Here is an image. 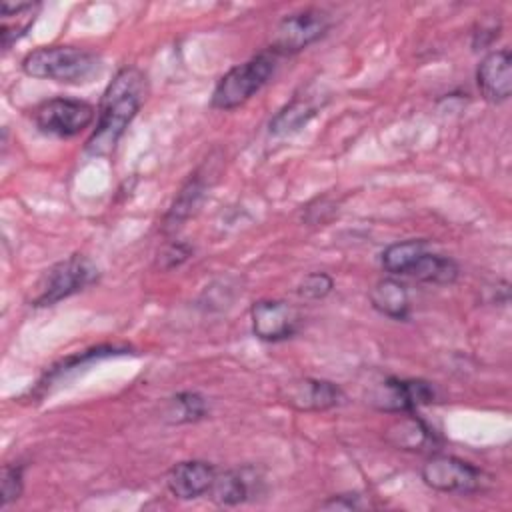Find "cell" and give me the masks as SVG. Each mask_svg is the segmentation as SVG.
I'll list each match as a JSON object with an SVG mask.
<instances>
[{
  "label": "cell",
  "mask_w": 512,
  "mask_h": 512,
  "mask_svg": "<svg viewBox=\"0 0 512 512\" xmlns=\"http://www.w3.org/2000/svg\"><path fill=\"white\" fill-rule=\"evenodd\" d=\"M94 114V106H90L88 102L58 96L42 102L34 110V122L44 134L68 138L80 134L86 126H90Z\"/></svg>",
  "instance_id": "8992f818"
},
{
  "label": "cell",
  "mask_w": 512,
  "mask_h": 512,
  "mask_svg": "<svg viewBox=\"0 0 512 512\" xmlns=\"http://www.w3.org/2000/svg\"><path fill=\"white\" fill-rule=\"evenodd\" d=\"M282 400L298 410H328L342 404L344 394L336 384L328 380L304 378L290 382L282 394Z\"/></svg>",
  "instance_id": "8fae6325"
},
{
  "label": "cell",
  "mask_w": 512,
  "mask_h": 512,
  "mask_svg": "<svg viewBox=\"0 0 512 512\" xmlns=\"http://www.w3.org/2000/svg\"><path fill=\"white\" fill-rule=\"evenodd\" d=\"M96 280H98V268L90 258L82 254L68 256L66 260H60L46 270L44 278L38 284V294L32 298V304L34 306L56 304L84 290Z\"/></svg>",
  "instance_id": "277c9868"
},
{
  "label": "cell",
  "mask_w": 512,
  "mask_h": 512,
  "mask_svg": "<svg viewBox=\"0 0 512 512\" xmlns=\"http://www.w3.org/2000/svg\"><path fill=\"white\" fill-rule=\"evenodd\" d=\"M372 306L394 320H404L408 314V292L406 286L394 278L378 280L370 290Z\"/></svg>",
  "instance_id": "9a60e30c"
},
{
  "label": "cell",
  "mask_w": 512,
  "mask_h": 512,
  "mask_svg": "<svg viewBox=\"0 0 512 512\" xmlns=\"http://www.w3.org/2000/svg\"><path fill=\"white\" fill-rule=\"evenodd\" d=\"M96 68V54L76 46H44L26 54L22 60V70L28 76L66 84L88 80Z\"/></svg>",
  "instance_id": "7a4b0ae2"
},
{
  "label": "cell",
  "mask_w": 512,
  "mask_h": 512,
  "mask_svg": "<svg viewBox=\"0 0 512 512\" xmlns=\"http://www.w3.org/2000/svg\"><path fill=\"white\" fill-rule=\"evenodd\" d=\"M144 100V76L136 68H122L108 84L100 108L96 130L86 142L92 156H108Z\"/></svg>",
  "instance_id": "6da1fadb"
},
{
  "label": "cell",
  "mask_w": 512,
  "mask_h": 512,
  "mask_svg": "<svg viewBox=\"0 0 512 512\" xmlns=\"http://www.w3.org/2000/svg\"><path fill=\"white\" fill-rule=\"evenodd\" d=\"M386 440L400 450L422 452V450L434 446L436 436H434V430L412 410V412H402L388 426Z\"/></svg>",
  "instance_id": "4fadbf2b"
},
{
  "label": "cell",
  "mask_w": 512,
  "mask_h": 512,
  "mask_svg": "<svg viewBox=\"0 0 512 512\" xmlns=\"http://www.w3.org/2000/svg\"><path fill=\"white\" fill-rule=\"evenodd\" d=\"M458 274L460 268L452 258L430 252H424L408 272V276L430 284H452L456 282Z\"/></svg>",
  "instance_id": "2e32d148"
},
{
  "label": "cell",
  "mask_w": 512,
  "mask_h": 512,
  "mask_svg": "<svg viewBox=\"0 0 512 512\" xmlns=\"http://www.w3.org/2000/svg\"><path fill=\"white\" fill-rule=\"evenodd\" d=\"M166 416L170 422H196L206 416V402L196 392H180L170 398Z\"/></svg>",
  "instance_id": "d6986e66"
},
{
  "label": "cell",
  "mask_w": 512,
  "mask_h": 512,
  "mask_svg": "<svg viewBox=\"0 0 512 512\" xmlns=\"http://www.w3.org/2000/svg\"><path fill=\"white\" fill-rule=\"evenodd\" d=\"M22 494V466L20 464H6L2 468V506L18 500Z\"/></svg>",
  "instance_id": "603a6c76"
},
{
  "label": "cell",
  "mask_w": 512,
  "mask_h": 512,
  "mask_svg": "<svg viewBox=\"0 0 512 512\" xmlns=\"http://www.w3.org/2000/svg\"><path fill=\"white\" fill-rule=\"evenodd\" d=\"M212 498L222 506H236L248 500L250 486L248 480L240 470H228L222 474H216L212 486H210Z\"/></svg>",
  "instance_id": "ac0fdd59"
},
{
  "label": "cell",
  "mask_w": 512,
  "mask_h": 512,
  "mask_svg": "<svg viewBox=\"0 0 512 512\" xmlns=\"http://www.w3.org/2000/svg\"><path fill=\"white\" fill-rule=\"evenodd\" d=\"M200 194H202V186H200L198 178H192V180L180 190V194H178L174 206L170 208V212H168V216H166V226H176L180 220H184V218L190 214V210L196 206Z\"/></svg>",
  "instance_id": "44dd1931"
},
{
  "label": "cell",
  "mask_w": 512,
  "mask_h": 512,
  "mask_svg": "<svg viewBox=\"0 0 512 512\" xmlns=\"http://www.w3.org/2000/svg\"><path fill=\"white\" fill-rule=\"evenodd\" d=\"M424 252H426L424 240L394 242L382 252V266L390 274H408Z\"/></svg>",
  "instance_id": "e0dca14e"
},
{
  "label": "cell",
  "mask_w": 512,
  "mask_h": 512,
  "mask_svg": "<svg viewBox=\"0 0 512 512\" xmlns=\"http://www.w3.org/2000/svg\"><path fill=\"white\" fill-rule=\"evenodd\" d=\"M422 480L434 490L456 494H472L486 484V476L478 466L448 454L428 458L422 466Z\"/></svg>",
  "instance_id": "5b68a950"
},
{
  "label": "cell",
  "mask_w": 512,
  "mask_h": 512,
  "mask_svg": "<svg viewBox=\"0 0 512 512\" xmlns=\"http://www.w3.org/2000/svg\"><path fill=\"white\" fill-rule=\"evenodd\" d=\"M500 32V22L486 18L480 22V28L474 32V48H484L488 46L492 40L498 38Z\"/></svg>",
  "instance_id": "d4e9b609"
},
{
  "label": "cell",
  "mask_w": 512,
  "mask_h": 512,
  "mask_svg": "<svg viewBox=\"0 0 512 512\" xmlns=\"http://www.w3.org/2000/svg\"><path fill=\"white\" fill-rule=\"evenodd\" d=\"M360 498L362 496H358V494H338V496H332L330 500H326L320 508H324V510H358V508H362Z\"/></svg>",
  "instance_id": "484cf974"
},
{
  "label": "cell",
  "mask_w": 512,
  "mask_h": 512,
  "mask_svg": "<svg viewBox=\"0 0 512 512\" xmlns=\"http://www.w3.org/2000/svg\"><path fill=\"white\" fill-rule=\"evenodd\" d=\"M42 4L40 2H2L0 6V42L8 50L34 24Z\"/></svg>",
  "instance_id": "5bb4252c"
},
{
  "label": "cell",
  "mask_w": 512,
  "mask_h": 512,
  "mask_svg": "<svg viewBox=\"0 0 512 512\" xmlns=\"http://www.w3.org/2000/svg\"><path fill=\"white\" fill-rule=\"evenodd\" d=\"M276 52H260L254 58L230 68L216 84L212 92V106L218 110H232L244 104L254 92H258L276 68Z\"/></svg>",
  "instance_id": "3957f363"
},
{
  "label": "cell",
  "mask_w": 512,
  "mask_h": 512,
  "mask_svg": "<svg viewBox=\"0 0 512 512\" xmlns=\"http://www.w3.org/2000/svg\"><path fill=\"white\" fill-rule=\"evenodd\" d=\"M434 400V388L424 380H400L388 378L384 380L374 396L372 404L384 412H412L422 404H430Z\"/></svg>",
  "instance_id": "9c48e42d"
},
{
  "label": "cell",
  "mask_w": 512,
  "mask_h": 512,
  "mask_svg": "<svg viewBox=\"0 0 512 512\" xmlns=\"http://www.w3.org/2000/svg\"><path fill=\"white\" fill-rule=\"evenodd\" d=\"M252 332L264 342L290 338L300 324L298 310L284 300H258L250 310Z\"/></svg>",
  "instance_id": "ba28073f"
},
{
  "label": "cell",
  "mask_w": 512,
  "mask_h": 512,
  "mask_svg": "<svg viewBox=\"0 0 512 512\" xmlns=\"http://www.w3.org/2000/svg\"><path fill=\"white\" fill-rule=\"evenodd\" d=\"M190 246L186 244H180V242H174V244H168L160 254H158V266L168 270V268H174V266H180L188 256H190Z\"/></svg>",
  "instance_id": "cb8c5ba5"
},
{
  "label": "cell",
  "mask_w": 512,
  "mask_h": 512,
  "mask_svg": "<svg viewBox=\"0 0 512 512\" xmlns=\"http://www.w3.org/2000/svg\"><path fill=\"white\" fill-rule=\"evenodd\" d=\"M330 26V18L326 12L308 8L294 12L280 20L272 38V52L276 54H294L302 48L316 42Z\"/></svg>",
  "instance_id": "52a82bcc"
},
{
  "label": "cell",
  "mask_w": 512,
  "mask_h": 512,
  "mask_svg": "<svg viewBox=\"0 0 512 512\" xmlns=\"http://www.w3.org/2000/svg\"><path fill=\"white\" fill-rule=\"evenodd\" d=\"M334 288V280L326 272H310L298 284V294L306 300H320Z\"/></svg>",
  "instance_id": "7402d4cb"
},
{
  "label": "cell",
  "mask_w": 512,
  "mask_h": 512,
  "mask_svg": "<svg viewBox=\"0 0 512 512\" xmlns=\"http://www.w3.org/2000/svg\"><path fill=\"white\" fill-rule=\"evenodd\" d=\"M476 82L488 102H504L512 92V58L510 50L502 48L482 58L476 70Z\"/></svg>",
  "instance_id": "30bf717a"
},
{
  "label": "cell",
  "mask_w": 512,
  "mask_h": 512,
  "mask_svg": "<svg viewBox=\"0 0 512 512\" xmlns=\"http://www.w3.org/2000/svg\"><path fill=\"white\" fill-rule=\"evenodd\" d=\"M216 470L204 460H184L170 468L166 476L168 490L180 500H192L210 490Z\"/></svg>",
  "instance_id": "7c38bea8"
},
{
  "label": "cell",
  "mask_w": 512,
  "mask_h": 512,
  "mask_svg": "<svg viewBox=\"0 0 512 512\" xmlns=\"http://www.w3.org/2000/svg\"><path fill=\"white\" fill-rule=\"evenodd\" d=\"M314 116V108L308 106L302 100H294L288 104L284 110H280L272 120H270V132L272 134H288L298 130L302 124H306Z\"/></svg>",
  "instance_id": "ffe728a7"
}]
</instances>
